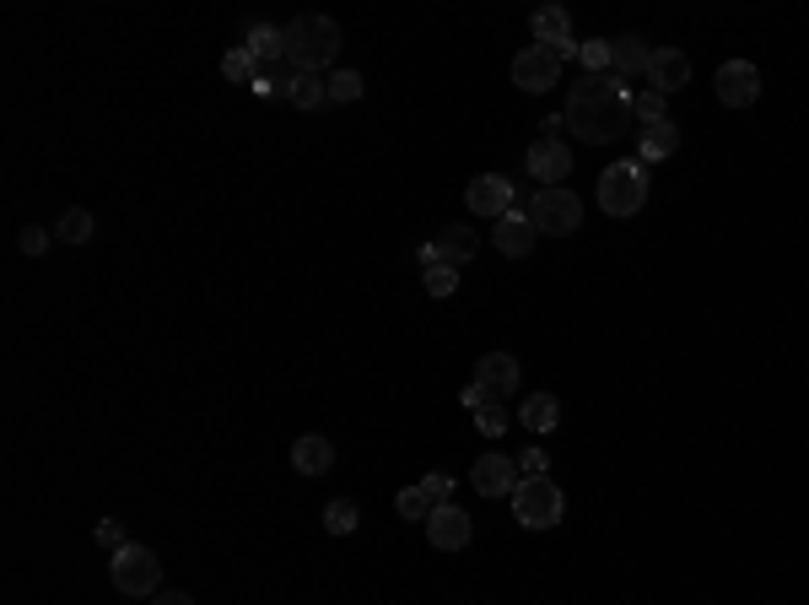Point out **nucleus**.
Instances as JSON below:
<instances>
[{
  "label": "nucleus",
  "instance_id": "f257e3e1",
  "mask_svg": "<svg viewBox=\"0 0 809 605\" xmlns=\"http://www.w3.org/2000/svg\"><path fill=\"white\" fill-rule=\"evenodd\" d=\"M566 131L588 146H610L621 141L631 125V87L621 76H583L572 92H566V109H561Z\"/></svg>",
  "mask_w": 809,
  "mask_h": 605
},
{
  "label": "nucleus",
  "instance_id": "f03ea898",
  "mask_svg": "<svg viewBox=\"0 0 809 605\" xmlns=\"http://www.w3.org/2000/svg\"><path fill=\"white\" fill-rule=\"evenodd\" d=\"M340 55V27L335 16H292L286 22V60L303 76H318L324 66H335Z\"/></svg>",
  "mask_w": 809,
  "mask_h": 605
},
{
  "label": "nucleus",
  "instance_id": "7ed1b4c3",
  "mask_svg": "<svg viewBox=\"0 0 809 605\" xmlns=\"http://www.w3.org/2000/svg\"><path fill=\"white\" fill-rule=\"evenodd\" d=\"M594 201H599L605 216H637L648 205V163L626 157L616 168H605L599 184H594Z\"/></svg>",
  "mask_w": 809,
  "mask_h": 605
},
{
  "label": "nucleus",
  "instance_id": "20e7f679",
  "mask_svg": "<svg viewBox=\"0 0 809 605\" xmlns=\"http://www.w3.org/2000/svg\"><path fill=\"white\" fill-rule=\"evenodd\" d=\"M561 514H566V497L551 475H524L518 492H513V519L524 530H557Z\"/></svg>",
  "mask_w": 809,
  "mask_h": 605
},
{
  "label": "nucleus",
  "instance_id": "39448f33",
  "mask_svg": "<svg viewBox=\"0 0 809 605\" xmlns=\"http://www.w3.org/2000/svg\"><path fill=\"white\" fill-rule=\"evenodd\" d=\"M109 579H114V590H120V595L151 601V595H157V584H162V562H157V551H151V546L125 540V546L114 551V562H109Z\"/></svg>",
  "mask_w": 809,
  "mask_h": 605
},
{
  "label": "nucleus",
  "instance_id": "423d86ee",
  "mask_svg": "<svg viewBox=\"0 0 809 605\" xmlns=\"http://www.w3.org/2000/svg\"><path fill=\"white\" fill-rule=\"evenodd\" d=\"M529 222L540 227V233H551V238H566V233H577L583 227V201L557 184V190H540L535 201H529Z\"/></svg>",
  "mask_w": 809,
  "mask_h": 605
},
{
  "label": "nucleus",
  "instance_id": "0eeeda50",
  "mask_svg": "<svg viewBox=\"0 0 809 605\" xmlns=\"http://www.w3.org/2000/svg\"><path fill=\"white\" fill-rule=\"evenodd\" d=\"M561 81V60L546 49V44H529L513 55V87L518 92H551Z\"/></svg>",
  "mask_w": 809,
  "mask_h": 605
},
{
  "label": "nucleus",
  "instance_id": "6e6552de",
  "mask_svg": "<svg viewBox=\"0 0 809 605\" xmlns=\"http://www.w3.org/2000/svg\"><path fill=\"white\" fill-rule=\"evenodd\" d=\"M529 173L540 179V190H557L561 179L572 173V146H566L561 135H540V141L529 146Z\"/></svg>",
  "mask_w": 809,
  "mask_h": 605
},
{
  "label": "nucleus",
  "instance_id": "1a4fd4ad",
  "mask_svg": "<svg viewBox=\"0 0 809 605\" xmlns=\"http://www.w3.org/2000/svg\"><path fill=\"white\" fill-rule=\"evenodd\" d=\"M718 98H723V109H750L761 98V70L750 60H723L718 66Z\"/></svg>",
  "mask_w": 809,
  "mask_h": 605
},
{
  "label": "nucleus",
  "instance_id": "9d476101",
  "mask_svg": "<svg viewBox=\"0 0 809 605\" xmlns=\"http://www.w3.org/2000/svg\"><path fill=\"white\" fill-rule=\"evenodd\" d=\"M470 486L481 497H513L518 492V460L513 455H481L475 471H470Z\"/></svg>",
  "mask_w": 809,
  "mask_h": 605
},
{
  "label": "nucleus",
  "instance_id": "9b49d317",
  "mask_svg": "<svg viewBox=\"0 0 809 605\" xmlns=\"http://www.w3.org/2000/svg\"><path fill=\"white\" fill-rule=\"evenodd\" d=\"M464 266V260H475V233H470V227H464V222H453V227H442V233H437L432 244H427V249H422V270L427 266Z\"/></svg>",
  "mask_w": 809,
  "mask_h": 605
},
{
  "label": "nucleus",
  "instance_id": "f8f14e48",
  "mask_svg": "<svg viewBox=\"0 0 809 605\" xmlns=\"http://www.w3.org/2000/svg\"><path fill=\"white\" fill-rule=\"evenodd\" d=\"M475 384L486 390L492 405H507V395L518 390V362H513L507 351H486V357L475 362Z\"/></svg>",
  "mask_w": 809,
  "mask_h": 605
},
{
  "label": "nucleus",
  "instance_id": "ddd939ff",
  "mask_svg": "<svg viewBox=\"0 0 809 605\" xmlns=\"http://www.w3.org/2000/svg\"><path fill=\"white\" fill-rule=\"evenodd\" d=\"M470 536H475V519L464 508H453V503H442L432 519H427V540H432L437 551H464Z\"/></svg>",
  "mask_w": 809,
  "mask_h": 605
},
{
  "label": "nucleus",
  "instance_id": "4468645a",
  "mask_svg": "<svg viewBox=\"0 0 809 605\" xmlns=\"http://www.w3.org/2000/svg\"><path fill=\"white\" fill-rule=\"evenodd\" d=\"M464 201H470V211H475V216H497V222H502V216L513 211V201H518V195H513V184H507L502 173H481V179H470Z\"/></svg>",
  "mask_w": 809,
  "mask_h": 605
},
{
  "label": "nucleus",
  "instance_id": "2eb2a0df",
  "mask_svg": "<svg viewBox=\"0 0 809 605\" xmlns=\"http://www.w3.org/2000/svg\"><path fill=\"white\" fill-rule=\"evenodd\" d=\"M685 81H690V60H685L681 49H653V60H648V92L675 98Z\"/></svg>",
  "mask_w": 809,
  "mask_h": 605
},
{
  "label": "nucleus",
  "instance_id": "dca6fc26",
  "mask_svg": "<svg viewBox=\"0 0 809 605\" xmlns=\"http://www.w3.org/2000/svg\"><path fill=\"white\" fill-rule=\"evenodd\" d=\"M535 238H540V227L529 222V211H507L497 222V233H492V244H497L507 260H524L535 249Z\"/></svg>",
  "mask_w": 809,
  "mask_h": 605
},
{
  "label": "nucleus",
  "instance_id": "f3484780",
  "mask_svg": "<svg viewBox=\"0 0 809 605\" xmlns=\"http://www.w3.org/2000/svg\"><path fill=\"white\" fill-rule=\"evenodd\" d=\"M675 152H681V125L675 120H659V125L637 131V163H664Z\"/></svg>",
  "mask_w": 809,
  "mask_h": 605
},
{
  "label": "nucleus",
  "instance_id": "a211bd4d",
  "mask_svg": "<svg viewBox=\"0 0 809 605\" xmlns=\"http://www.w3.org/2000/svg\"><path fill=\"white\" fill-rule=\"evenodd\" d=\"M648 60H653V49L637 38V33H626V38H610V76H621V81H637V76H648Z\"/></svg>",
  "mask_w": 809,
  "mask_h": 605
},
{
  "label": "nucleus",
  "instance_id": "6ab92c4d",
  "mask_svg": "<svg viewBox=\"0 0 809 605\" xmlns=\"http://www.w3.org/2000/svg\"><path fill=\"white\" fill-rule=\"evenodd\" d=\"M335 466V444L324 438V433H303L297 444H292V471L297 475H324Z\"/></svg>",
  "mask_w": 809,
  "mask_h": 605
},
{
  "label": "nucleus",
  "instance_id": "aec40b11",
  "mask_svg": "<svg viewBox=\"0 0 809 605\" xmlns=\"http://www.w3.org/2000/svg\"><path fill=\"white\" fill-rule=\"evenodd\" d=\"M249 38V55L265 66V60H286V27H270V22H249L244 27Z\"/></svg>",
  "mask_w": 809,
  "mask_h": 605
},
{
  "label": "nucleus",
  "instance_id": "412c9836",
  "mask_svg": "<svg viewBox=\"0 0 809 605\" xmlns=\"http://www.w3.org/2000/svg\"><path fill=\"white\" fill-rule=\"evenodd\" d=\"M518 422H524L529 433H557L561 427V401L557 395H529V401L518 405Z\"/></svg>",
  "mask_w": 809,
  "mask_h": 605
},
{
  "label": "nucleus",
  "instance_id": "4be33fe9",
  "mask_svg": "<svg viewBox=\"0 0 809 605\" xmlns=\"http://www.w3.org/2000/svg\"><path fill=\"white\" fill-rule=\"evenodd\" d=\"M529 27H535V44H546V49H557V44L572 38V16H566L561 5H540Z\"/></svg>",
  "mask_w": 809,
  "mask_h": 605
},
{
  "label": "nucleus",
  "instance_id": "5701e85b",
  "mask_svg": "<svg viewBox=\"0 0 809 605\" xmlns=\"http://www.w3.org/2000/svg\"><path fill=\"white\" fill-rule=\"evenodd\" d=\"M286 98H292V109H324L329 103V76H292V87H286Z\"/></svg>",
  "mask_w": 809,
  "mask_h": 605
},
{
  "label": "nucleus",
  "instance_id": "b1692460",
  "mask_svg": "<svg viewBox=\"0 0 809 605\" xmlns=\"http://www.w3.org/2000/svg\"><path fill=\"white\" fill-rule=\"evenodd\" d=\"M394 508H400V519H416V525H422V519H432L442 503H437L427 486H405V492L394 497Z\"/></svg>",
  "mask_w": 809,
  "mask_h": 605
},
{
  "label": "nucleus",
  "instance_id": "393cba45",
  "mask_svg": "<svg viewBox=\"0 0 809 605\" xmlns=\"http://www.w3.org/2000/svg\"><path fill=\"white\" fill-rule=\"evenodd\" d=\"M55 238H60V244H87V238H92V211L70 205L60 222H55Z\"/></svg>",
  "mask_w": 809,
  "mask_h": 605
},
{
  "label": "nucleus",
  "instance_id": "a878e982",
  "mask_svg": "<svg viewBox=\"0 0 809 605\" xmlns=\"http://www.w3.org/2000/svg\"><path fill=\"white\" fill-rule=\"evenodd\" d=\"M259 60H254L249 55V44H238V49H227V55H222V76H227V81H249L254 87V76H259Z\"/></svg>",
  "mask_w": 809,
  "mask_h": 605
},
{
  "label": "nucleus",
  "instance_id": "bb28decb",
  "mask_svg": "<svg viewBox=\"0 0 809 605\" xmlns=\"http://www.w3.org/2000/svg\"><path fill=\"white\" fill-rule=\"evenodd\" d=\"M324 530H329V536H351V530H357V503H351V497H335V503L324 508Z\"/></svg>",
  "mask_w": 809,
  "mask_h": 605
},
{
  "label": "nucleus",
  "instance_id": "cd10ccee",
  "mask_svg": "<svg viewBox=\"0 0 809 605\" xmlns=\"http://www.w3.org/2000/svg\"><path fill=\"white\" fill-rule=\"evenodd\" d=\"M577 60L588 66V76H610V38H588L577 49Z\"/></svg>",
  "mask_w": 809,
  "mask_h": 605
},
{
  "label": "nucleus",
  "instance_id": "c85d7f7f",
  "mask_svg": "<svg viewBox=\"0 0 809 605\" xmlns=\"http://www.w3.org/2000/svg\"><path fill=\"white\" fill-rule=\"evenodd\" d=\"M362 98V76L357 70H335L329 76V103H357Z\"/></svg>",
  "mask_w": 809,
  "mask_h": 605
},
{
  "label": "nucleus",
  "instance_id": "c756f323",
  "mask_svg": "<svg viewBox=\"0 0 809 605\" xmlns=\"http://www.w3.org/2000/svg\"><path fill=\"white\" fill-rule=\"evenodd\" d=\"M664 103H670V98H659V92H637V98H631V120L659 125V120H670V114H664Z\"/></svg>",
  "mask_w": 809,
  "mask_h": 605
},
{
  "label": "nucleus",
  "instance_id": "7c9ffc66",
  "mask_svg": "<svg viewBox=\"0 0 809 605\" xmlns=\"http://www.w3.org/2000/svg\"><path fill=\"white\" fill-rule=\"evenodd\" d=\"M422 281H427V292H432V298H453V287H459V270L453 266H427L422 270Z\"/></svg>",
  "mask_w": 809,
  "mask_h": 605
},
{
  "label": "nucleus",
  "instance_id": "2f4dec72",
  "mask_svg": "<svg viewBox=\"0 0 809 605\" xmlns=\"http://www.w3.org/2000/svg\"><path fill=\"white\" fill-rule=\"evenodd\" d=\"M475 427H481L486 438H497L502 427H507V405H481V411H475Z\"/></svg>",
  "mask_w": 809,
  "mask_h": 605
},
{
  "label": "nucleus",
  "instance_id": "473e14b6",
  "mask_svg": "<svg viewBox=\"0 0 809 605\" xmlns=\"http://www.w3.org/2000/svg\"><path fill=\"white\" fill-rule=\"evenodd\" d=\"M16 244H22V255H33V260H38V255L49 249V233H44V227H22V238H16Z\"/></svg>",
  "mask_w": 809,
  "mask_h": 605
},
{
  "label": "nucleus",
  "instance_id": "72a5a7b5",
  "mask_svg": "<svg viewBox=\"0 0 809 605\" xmlns=\"http://www.w3.org/2000/svg\"><path fill=\"white\" fill-rule=\"evenodd\" d=\"M422 486L432 492L437 503H448V497H453V475H448V471H432V475H427V481H422Z\"/></svg>",
  "mask_w": 809,
  "mask_h": 605
},
{
  "label": "nucleus",
  "instance_id": "f704fd0d",
  "mask_svg": "<svg viewBox=\"0 0 809 605\" xmlns=\"http://www.w3.org/2000/svg\"><path fill=\"white\" fill-rule=\"evenodd\" d=\"M98 540H103L109 551H120V546H125V525H120V519H103V525H98Z\"/></svg>",
  "mask_w": 809,
  "mask_h": 605
},
{
  "label": "nucleus",
  "instance_id": "c9c22d12",
  "mask_svg": "<svg viewBox=\"0 0 809 605\" xmlns=\"http://www.w3.org/2000/svg\"><path fill=\"white\" fill-rule=\"evenodd\" d=\"M151 605H194L184 595V590H157V595H151Z\"/></svg>",
  "mask_w": 809,
  "mask_h": 605
},
{
  "label": "nucleus",
  "instance_id": "e433bc0d",
  "mask_svg": "<svg viewBox=\"0 0 809 605\" xmlns=\"http://www.w3.org/2000/svg\"><path fill=\"white\" fill-rule=\"evenodd\" d=\"M459 401L470 405V411H481V405H492V401H486V390H481V384H470V390H459Z\"/></svg>",
  "mask_w": 809,
  "mask_h": 605
},
{
  "label": "nucleus",
  "instance_id": "4c0bfd02",
  "mask_svg": "<svg viewBox=\"0 0 809 605\" xmlns=\"http://www.w3.org/2000/svg\"><path fill=\"white\" fill-rule=\"evenodd\" d=\"M518 471L540 475V471H546V455H540V449H529V455H524V460H518Z\"/></svg>",
  "mask_w": 809,
  "mask_h": 605
}]
</instances>
